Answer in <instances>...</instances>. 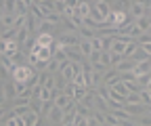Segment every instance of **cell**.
Returning a JSON list of instances; mask_svg holds the SVG:
<instances>
[{
  "label": "cell",
  "mask_w": 151,
  "mask_h": 126,
  "mask_svg": "<svg viewBox=\"0 0 151 126\" xmlns=\"http://www.w3.org/2000/svg\"><path fill=\"white\" fill-rule=\"evenodd\" d=\"M34 67H29L27 63H21V65H17L13 71H11V76H13V82H21V84H25L29 78H32V74H34Z\"/></svg>",
  "instance_id": "6da1fadb"
},
{
  "label": "cell",
  "mask_w": 151,
  "mask_h": 126,
  "mask_svg": "<svg viewBox=\"0 0 151 126\" xmlns=\"http://www.w3.org/2000/svg\"><path fill=\"white\" fill-rule=\"evenodd\" d=\"M65 95H67L71 101H76V103H82V101L86 99L88 91H86L84 86H76L73 82H67V86H65Z\"/></svg>",
  "instance_id": "7a4b0ae2"
},
{
  "label": "cell",
  "mask_w": 151,
  "mask_h": 126,
  "mask_svg": "<svg viewBox=\"0 0 151 126\" xmlns=\"http://www.w3.org/2000/svg\"><path fill=\"white\" fill-rule=\"evenodd\" d=\"M134 67H137V61H132V59H122L118 65H113V71L116 74H130V71H134Z\"/></svg>",
  "instance_id": "3957f363"
},
{
  "label": "cell",
  "mask_w": 151,
  "mask_h": 126,
  "mask_svg": "<svg viewBox=\"0 0 151 126\" xmlns=\"http://www.w3.org/2000/svg\"><path fill=\"white\" fill-rule=\"evenodd\" d=\"M130 4V15H132V19H141V17H145V13H147V6H145V2H139V0H134V2H128Z\"/></svg>",
  "instance_id": "277c9868"
},
{
  "label": "cell",
  "mask_w": 151,
  "mask_h": 126,
  "mask_svg": "<svg viewBox=\"0 0 151 126\" xmlns=\"http://www.w3.org/2000/svg\"><path fill=\"white\" fill-rule=\"evenodd\" d=\"M132 74H134V78H141V76H145V74H151V61H149V59H147V61H139Z\"/></svg>",
  "instance_id": "5b68a950"
},
{
  "label": "cell",
  "mask_w": 151,
  "mask_h": 126,
  "mask_svg": "<svg viewBox=\"0 0 151 126\" xmlns=\"http://www.w3.org/2000/svg\"><path fill=\"white\" fill-rule=\"evenodd\" d=\"M29 15V0H15V17H25Z\"/></svg>",
  "instance_id": "8992f818"
},
{
  "label": "cell",
  "mask_w": 151,
  "mask_h": 126,
  "mask_svg": "<svg viewBox=\"0 0 151 126\" xmlns=\"http://www.w3.org/2000/svg\"><path fill=\"white\" fill-rule=\"evenodd\" d=\"M59 69H61V76H63L67 82L73 80V65H71V61H63V63H59Z\"/></svg>",
  "instance_id": "52a82bcc"
},
{
  "label": "cell",
  "mask_w": 151,
  "mask_h": 126,
  "mask_svg": "<svg viewBox=\"0 0 151 126\" xmlns=\"http://www.w3.org/2000/svg\"><path fill=\"white\" fill-rule=\"evenodd\" d=\"M63 116H65V114L59 109V107H55V105H52V109L46 114V118H48L50 122H55V124H61V122H63Z\"/></svg>",
  "instance_id": "ba28073f"
},
{
  "label": "cell",
  "mask_w": 151,
  "mask_h": 126,
  "mask_svg": "<svg viewBox=\"0 0 151 126\" xmlns=\"http://www.w3.org/2000/svg\"><path fill=\"white\" fill-rule=\"evenodd\" d=\"M36 42H38V46H55V38H52V34H38Z\"/></svg>",
  "instance_id": "9c48e42d"
},
{
  "label": "cell",
  "mask_w": 151,
  "mask_h": 126,
  "mask_svg": "<svg viewBox=\"0 0 151 126\" xmlns=\"http://www.w3.org/2000/svg\"><path fill=\"white\" fill-rule=\"evenodd\" d=\"M134 25H137V30H139L141 34H147V32H149V27H151V19L145 15V17H141V19H137V21H134Z\"/></svg>",
  "instance_id": "30bf717a"
},
{
  "label": "cell",
  "mask_w": 151,
  "mask_h": 126,
  "mask_svg": "<svg viewBox=\"0 0 151 126\" xmlns=\"http://www.w3.org/2000/svg\"><path fill=\"white\" fill-rule=\"evenodd\" d=\"M94 4V9H97L103 17H105V19H107V17L111 15V9H109V2H105V0H97V2H92Z\"/></svg>",
  "instance_id": "8fae6325"
},
{
  "label": "cell",
  "mask_w": 151,
  "mask_h": 126,
  "mask_svg": "<svg viewBox=\"0 0 151 126\" xmlns=\"http://www.w3.org/2000/svg\"><path fill=\"white\" fill-rule=\"evenodd\" d=\"M78 36H80L82 40H88V42H90L92 38H97V34H94V30H92V27H86V25H82V27L78 30Z\"/></svg>",
  "instance_id": "7c38bea8"
},
{
  "label": "cell",
  "mask_w": 151,
  "mask_h": 126,
  "mask_svg": "<svg viewBox=\"0 0 151 126\" xmlns=\"http://www.w3.org/2000/svg\"><path fill=\"white\" fill-rule=\"evenodd\" d=\"M76 15H80L82 19H86V17L90 15V2H78V6H76Z\"/></svg>",
  "instance_id": "4fadbf2b"
},
{
  "label": "cell",
  "mask_w": 151,
  "mask_h": 126,
  "mask_svg": "<svg viewBox=\"0 0 151 126\" xmlns=\"http://www.w3.org/2000/svg\"><path fill=\"white\" fill-rule=\"evenodd\" d=\"M126 44H130V42H122V40H113L111 42V53H116V55H122L124 57V50H126Z\"/></svg>",
  "instance_id": "5bb4252c"
},
{
  "label": "cell",
  "mask_w": 151,
  "mask_h": 126,
  "mask_svg": "<svg viewBox=\"0 0 151 126\" xmlns=\"http://www.w3.org/2000/svg\"><path fill=\"white\" fill-rule=\"evenodd\" d=\"M78 50H80V55H82V57H86V59L92 55V46H90V42H88V40H80Z\"/></svg>",
  "instance_id": "9a60e30c"
},
{
  "label": "cell",
  "mask_w": 151,
  "mask_h": 126,
  "mask_svg": "<svg viewBox=\"0 0 151 126\" xmlns=\"http://www.w3.org/2000/svg\"><path fill=\"white\" fill-rule=\"evenodd\" d=\"M124 105H143L141 101V93H128L124 99Z\"/></svg>",
  "instance_id": "2e32d148"
},
{
  "label": "cell",
  "mask_w": 151,
  "mask_h": 126,
  "mask_svg": "<svg viewBox=\"0 0 151 126\" xmlns=\"http://www.w3.org/2000/svg\"><path fill=\"white\" fill-rule=\"evenodd\" d=\"M23 120H25V126H40V114H36L32 109H29V114Z\"/></svg>",
  "instance_id": "e0dca14e"
},
{
  "label": "cell",
  "mask_w": 151,
  "mask_h": 126,
  "mask_svg": "<svg viewBox=\"0 0 151 126\" xmlns=\"http://www.w3.org/2000/svg\"><path fill=\"white\" fill-rule=\"evenodd\" d=\"M15 25V15H2V19H0V30H11Z\"/></svg>",
  "instance_id": "ac0fdd59"
},
{
  "label": "cell",
  "mask_w": 151,
  "mask_h": 126,
  "mask_svg": "<svg viewBox=\"0 0 151 126\" xmlns=\"http://www.w3.org/2000/svg\"><path fill=\"white\" fill-rule=\"evenodd\" d=\"M27 91H29V88H27L25 84H21V82H13V97H15V99H17V97H23Z\"/></svg>",
  "instance_id": "d6986e66"
},
{
  "label": "cell",
  "mask_w": 151,
  "mask_h": 126,
  "mask_svg": "<svg viewBox=\"0 0 151 126\" xmlns=\"http://www.w3.org/2000/svg\"><path fill=\"white\" fill-rule=\"evenodd\" d=\"M109 91H113V93H116V95H120V97H124L126 99V95H128V88H126V84L120 80L118 84H113L111 88H109Z\"/></svg>",
  "instance_id": "ffe728a7"
},
{
  "label": "cell",
  "mask_w": 151,
  "mask_h": 126,
  "mask_svg": "<svg viewBox=\"0 0 151 126\" xmlns=\"http://www.w3.org/2000/svg\"><path fill=\"white\" fill-rule=\"evenodd\" d=\"M130 59H132V61H137V63H139V61H147V59H151V57L147 55V53H145V50H143L141 46H139V48L134 50V55H132Z\"/></svg>",
  "instance_id": "44dd1931"
},
{
  "label": "cell",
  "mask_w": 151,
  "mask_h": 126,
  "mask_svg": "<svg viewBox=\"0 0 151 126\" xmlns=\"http://www.w3.org/2000/svg\"><path fill=\"white\" fill-rule=\"evenodd\" d=\"M13 114L19 116V118H25V116L29 114V105H15V107H13Z\"/></svg>",
  "instance_id": "7402d4cb"
},
{
  "label": "cell",
  "mask_w": 151,
  "mask_h": 126,
  "mask_svg": "<svg viewBox=\"0 0 151 126\" xmlns=\"http://www.w3.org/2000/svg\"><path fill=\"white\" fill-rule=\"evenodd\" d=\"M139 48V42H134L132 40L130 44H126V50H124V59H130L132 55H134V50Z\"/></svg>",
  "instance_id": "603a6c76"
},
{
  "label": "cell",
  "mask_w": 151,
  "mask_h": 126,
  "mask_svg": "<svg viewBox=\"0 0 151 126\" xmlns=\"http://www.w3.org/2000/svg\"><path fill=\"white\" fill-rule=\"evenodd\" d=\"M99 63H101L103 67H107V69L111 67V53H109V50H103V53H101V59H99Z\"/></svg>",
  "instance_id": "cb8c5ba5"
},
{
  "label": "cell",
  "mask_w": 151,
  "mask_h": 126,
  "mask_svg": "<svg viewBox=\"0 0 151 126\" xmlns=\"http://www.w3.org/2000/svg\"><path fill=\"white\" fill-rule=\"evenodd\" d=\"M90 46H92V50H94V53H101V50H105V48H103V40L99 38V36L90 40Z\"/></svg>",
  "instance_id": "d4e9b609"
},
{
  "label": "cell",
  "mask_w": 151,
  "mask_h": 126,
  "mask_svg": "<svg viewBox=\"0 0 151 126\" xmlns=\"http://www.w3.org/2000/svg\"><path fill=\"white\" fill-rule=\"evenodd\" d=\"M46 21H48V23H52V25H57V27H59V25H61V15H57V13H50V15L46 17Z\"/></svg>",
  "instance_id": "484cf974"
},
{
  "label": "cell",
  "mask_w": 151,
  "mask_h": 126,
  "mask_svg": "<svg viewBox=\"0 0 151 126\" xmlns=\"http://www.w3.org/2000/svg\"><path fill=\"white\" fill-rule=\"evenodd\" d=\"M55 13L63 17V13H65V0H57V2H55Z\"/></svg>",
  "instance_id": "4316f807"
},
{
  "label": "cell",
  "mask_w": 151,
  "mask_h": 126,
  "mask_svg": "<svg viewBox=\"0 0 151 126\" xmlns=\"http://www.w3.org/2000/svg\"><path fill=\"white\" fill-rule=\"evenodd\" d=\"M57 69H59V61H48V65H46V74H50L52 76V71H57Z\"/></svg>",
  "instance_id": "83f0119b"
},
{
  "label": "cell",
  "mask_w": 151,
  "mask_h": 126,
  "mask_svg": "<svg viewBox=\"0 0 151 126\" xmlns=\"http://www.w3.org/2000/svg\"><path fill=\"white\" fill-rule=\"evenodd\" d=\"M101 53H103V50H101ZM101 53H94V50H92V55L88 57L90 65H97V63H99V59H101Z\"/></svg>",
  "instance_id": "f1b7e54d"
},
{
  "label": "cell",
  "mask_w": 151,
  "mask_h": 126,
  "mask_svg": "<svg viewBox=\"0 0 151 126\" xmlns=\"http://www.w3.org/2000/svg\"><path fill=\"white\" fill-rule=\"evenodd\" d=\"M139 126H151V116H149V114H143V116H141Z\"/></svg>",
  "instance_id": "f546056e"
},
{
  "label": "cell",
  "mask_w": 151,
  "mask_h": 126,
  "mask_svg": "<svg viewBox=\"0 0 151 126\" xmlns=\"http://www.w3.org/2000/svg\"><path fill=\"white\" fill-rule=\"evenodd\" d=\"M139 44H151V34H141Z\"/></svg>",
  "instance_id": "4dcf8cb0"
},
{
  "label": "cell",
  "mask_w": 151,
  "mask_h": 126,
  "mask_svg": "<svg viewBox=\"0 0 151 126\" xmlns=\"http://www.w3.org/2000/svg\"><path fill=\"white\" fill-rule=\"evenodd\" d=\"M2 55H6V42L0 40V57H2Z\"/></svg>",
  "instance_id": "1f68e13d"
},
{
  "label": "cell",
  "mask_w": 151,
  "mask_h": 126,
  "mask_svg": "<svg viewBox=\"0 0 151 126\" xmlns=\"http://www.w3.org/2000/svg\"><path fill=\"white\" fill-rule=\"evenodd\" d=\"M4 101H6V91L0 88V105H4Z\"/></svg>",
  "instance_id": "d6a6232c"
},
{
  "label": "cell",
  "mask_w": 151,
  "mask_h": 126,
  "mask_svg": "<svg viewBox=\"0 0 151 126\" xmlns=\"http://www.w3.org/2000/svg\"><path fill=\"white\" fill-rule=\"evenodd\" d=\"M139 46H141V48H143V50L147 53L149 57H151V44H139Z\"/></svg>",
  "instance_id": "836d02e7"
},
{
  "label": "cell",
  "mask_w": 151,
  "mask_h": 126,
  "mask_svg": "<svg viewBox=\"0 0 151 126\" xmlns=\"http://www.w3.org/2000/svg\"><path fill=\"white\" fill-rule=\"evenodd\" d=\"M6 114H9V109L4 105H0V118H6Z\"/></svg>",
  "instance_id": "e575fe53"
},
{
  "label": "cell",
  "mask_w": 151,
  "mask_h": 126,
  "mask_svg": "<svg viewBox=\"0 0 151 126\" xmlns=\"http://www.w3.org/2000/svg\"><path fill=\"white\" fill-rule=\"evenodd\" d=\"M145 6H147V13L151 15V2H145ZM149 19H151V17H149Z\"/></svg>",
  "instance_id": "d590c367"
},
{
  "label": "cell",
  "mask_w": 151,
  "mask_h": 126,
  "mask_svg": "<svg viewBox=\"0 0 151 126\" xmlns=\"http://www.w3.org/2000/svg\"><path fill=\"white\" fill-rule=\"evenodd\" d=\"M145 91H149V93H151V80H149V84L145 86Z\"/></svg>",
  "instance_id": "8d00e7d4"
},
{
  "label": "cell",
  "mask_w": 151,
  "mask_h": 126,
  "mask_svg": "<svg viewBox=\"0 0 151 126\" xmlns=\"http://www.w3.org/2000/svg\"><path fill=\"white\" fill-rule=\"evenodd\" d=\"M2 15H4V11H2V6H0V19H2Z\"/></svg>",
  "instance_id": "74e56055"
},
{
  "label": "cell",
  "mask_w": 151,
  "mask_h": 126,
  "mask_svg": "<svg viewBox=\"0 0 151 126\" xmlns=\"http://www.w3.org/2000/svg\"><path fill=\"white\" fill-rule=\"evenodd\" d=\"M116 126H124V124H116Z\"/></svg>",
  "instance_id": "f35d334b"
},
{
  "label": "cell",
  "mask_w": 151,
  "mask_h": 126,
  "mask_svg": "<svg viewBox=\"0 0 151 126\" xmlns=\"http://www.w3.org/2000/svg\"><path fill=\"white\" fill-rule=\"evenodd\" d=\"M147 34H151V27H149V32H147Z\"/></svg>",
  "instance_id": "ab89813d"
},
{
  "label": "cell",
  "mask_w": 151,
  "mask_h": 126,
  "mask_svg": "<svg viewBox=\"0 0 151 126\" xmlns=\"http://www.w3.org/2000/svg\"><path fill=\"white\" fill-rule=\"evenodd\" d=\"M0 126H4V124H0Z\"/></svg>",
  "instance_id": "60d3db41"
},
{
  "label": "cell",
  "mask_w": 151,
  "mask_h": 126,
  "mask_svg": "<svg viewBox=\"0 0 151 126\" xmlns=\"http://www.w3.org/2000/svg\"><path fill=\"white\" fill-rule=\"evenodd\" d=\"M0 88H2V86H0Z\"/></svg>",
  "instance_id": "b9f144b4"
},
{
  "label": "cell",
  "mask_w": 151,
  "mask_h": 126,
  "mask_svg": "<svg viewBox=\"0 0 151 126\" xmlns=\"http://www.w3.org/2000/svg\"><path fill=\"white\" fill-rule=\"evenodd\" d=\"M149 116H151V114H149Z\"/></svg>",
  "instance_id": "7bdbcfd3"
}]
</instances>
